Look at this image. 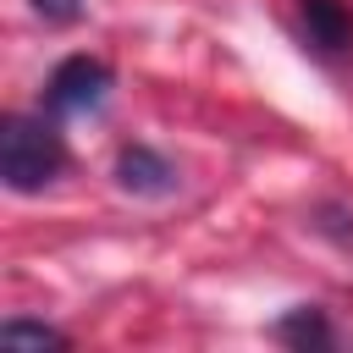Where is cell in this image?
<instances>
[{
	"instance_id": "6da1fadb",
	"label": "cell",
	"mask_w": 353,
	"mask_h": 353,
	"mask_svg": "<svg viewBox=\"0 0 353 353\" xmlns=\"http://www.w3.org/2000/svg\"><path fill=\"white\" fill-rule=\"evenodd\" d=\"M61 165H66V149H61V138H55L44 121H33V116H6V127H0V176H6L11 193H39V188H50V182L61 176Z\"/></svg>"
},
{
	"instance_id": "7a4b0ae2",
	"label": "cell",
	"mask_w": 353,
	"mask_h": 353,
	"mask_svg": "<svg viewBox=\"0 0 353 353\" xmlns=\"http://www.w3.org/2000/svg\"><path fill=\"white\" fill-rule=\"evenodd\" d=\"M110 88V66L94 61V55H66L55 72H50V88H44V105L61 110V116H77V110H94Z\"/></svg>"
},
{
	"instance_id": "3957f363",
	"label": "cell",
	"mask_w": 353,
	"mask_h": 353,
	"mask_svg": "<svg viewBox=\"0 0 353 353\" xmlns=\"http://www.w3.org/2000/svg\"><path fill=\"white\" fill-rule=\"evenodd\" d=\"M116 182H121L127 193H138V199H165V193L176 188V171H171L154 149L132 143V149L116 154Z\"/></svg>"
},
{
	"instance_id": "277c9868",
	"label": "cell",
	"mask_w": 353,
	"mask_h": 353,
	"mask_svg": "<svg viewBox=\"0 0 353 353\" xmlns=\"http://www.w3.org/2000/svg\"><path fill=\"white\" fill-rule=\"evenodd\" d=\"M298 6H303L309 44H320L325 55H336V50H347V44H353V22H347V11H342L336 0H298Z\"/></svg>"
},
{
	"instance_id": "5b68a950",
	"label": "cell",
	"mask_w": 353,
	"mask_h": 353,
	"mask_svg": "<svg viewBox=\"0 0 353 353\" xmlns=\"http://www.w3.org/2000/svg\"><path fill=\"white\" fill-rule=\"evenodd\" d=\"M0 342H11V347H66V336L55 325H33V320H6Z\"/></svg>"
},
{
	"instance_id": "8992f818",
	"label": "cell",
	"mask_w": 353,
	"mask_h": 353,
	"mask_svg": "<svg viewBox=\"0 0 353 353\" xmlns=\"http://www.w3.org/2000/svg\"><path fill=\"white\" fill-rule=\"evenodd\" d=\"M276 336H281V342H331V331H325V320H320L314 309H298L292 320H281Z\"/></svg>"
},
{
	"instance_id": "52a82bcc",
	"label": "cell",
	"mask_w": 353,
	"mask_h": 353,
	"mask_svg": "<svg viewBox=\"0 0 353 353\" xmlns=\"http://www.w3.org/2000/svg\"><path fill=\"white\" fill-rule=\"evenodd\" d=\"M33 6H39V17H50V22H72V17L83 11L77 0H33Z\"/></svg>"
}]
</instances>
